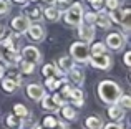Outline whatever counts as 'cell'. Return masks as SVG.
Instances as JSON below:
<instances>
[{
	"label": "cell",
	"instance_id": "obj_32",
	"mask_svg": "<svg viewBox=\"0 0 131 129\" xmlns=\"http://www.w3.org/2000/svg\"><path fill=\"white\" fill-rule=\"evenodd\" d=\"M51 5L55 7V8H58L60 12H63V10L68 8V5H70V0H53V3Z\"/></svg>",
	"mask_w": 131,
	"mask_h": 129
},
{
	"label": "cell",
	"instance_id": "obj_28",
	"mask_svg": "<svg viewBox=\"0 0 131 129\" xmlns=\"http://www.w3.org/2000/svg\"><path fill=\"white\" fill-rule=\"evenodd\" d=\"M121 13H123L121 25L125 27L126 30H128V28H129V22H131V10H129V7H128V5H125V8L121 10Z\"/></svg>",
	"mask_w": 131,
	"mask_h": 129
},
{
	"label": "cell",
	"instance_id": "obj_16",
	"mask_svg": "<svg viewBox=\"0 0 131 129\" xmlns=\"http://www.w3.org/2000/svg\"><path fill=\"white\" fill-rule=\"evenodd\" d=\"M42 74H43L45 78H50V76L58 78V76H61V74H63V71L58 68L57 63H48V64H45V66L42 68Z\"/></svg>",
	"mask_w": 131,
	"mask_h": 129
},
{
	"label": "cell",
	"instance_id": "obj_45",
	"mask_svg": "<svg viewBox=\"0 0 131 129\" xmlns=\"http://www.w3.org/2000/svg\"><path fill=\"white\" fill-rule=\"evenodd\" d=\"M51 2H53V0H51Z\"/></svg>",
	"mask_w": 131,
	"mask_h": 129
},
{
	"label": "cell",
	"instance_id": "obj_10",
	"mask_svg": "<svg viewBox=\"0 0 131 129\" xmlns=\"http://www.w3.org/2000/svg\"><path fill=\"white\" fill-rule=\"evenodd\" d=\"M12 30L15 33H18V35H22V33H25L27 32V28H28V25H30V20L27 18L25 15H18V17H15V18H12Z\"/></svg>",
	"mask_w": 131,
	"mask_h": 129
},
{
	"label": "cell",
	"instance_id": "obj_25",
	"mask_svg": "<svg viewBox=\"0 0 131 129\" xmlns=\"http://www.w3.org/2000/svg\"><path fill=\"white\" fill-rule=\"evenodd\" d=\"M27 18L30 20V23L32 22H40V20L43 18V13H42V8H32L28 13H27Z\"/></svg>",
	"mask_w": 131,
	"mask_h": 129
},
{
	"label": "cell",
	"instance_id": "obj_23",
	"mask_svg": "<svg viewBox=\"0 0 131 129\" xmlns=\"http://www.w3.org/2000/svg\"><path fill=\"white\" fill-rule=\"evenodd\" d=\"M2 88H3L5 93H15V91L18 89V84H17L13 80H10V78H3L2 80Z\"/></svg>",
	"mask_w": 131,
	"mask_h": 129
},
{
	"label": "cell",
	"instance_id": "obj_24",
	"mask_svg": "<svg viewBox=\"0 0 131 129\" xmlns=\"http://www.w3.org/2000/svg\"><path fill=\"white\" fill-rule=\"evenodd\" d=\"M73 63L75 61H73V58H71V56H61V58L58 60V68H60L63 73H67V71L73 66Z\"/></svg>",
	"mask_w": 131,
	"mask_h": 129
},
{
	"label": "cell",
	"instance_id": "obj_22",
	"mask_svg": "<svg viewBox=\"0 0 131 129\" xmlns=\"http://www.w3.org/2000/svg\"><path fill=\"white\" fill-rule=\"evenodd\" d=\"M60 111H61V116H63L67 121H75V119H77V111H75L71 106L63 104V106L60 108Z\"/></svg>",
	"mask_w": 131,
	"mask_h": 129
},
{
	"label": "cell",
	"instance_id": "obj_19",
	"mask_svg": "<svg viewBox=\"0 0 131 129\" xmlns=\"http://www.w3.org/2000/svg\"><path fill=\"white\" fill-rule=\"evenodd\" d=\"M42 13H43V17L48 20V22H58V20L61 18V12L58 8H55L53 5H50L45 10H42Z\"/></svg>",
	"mask_w": 131,
	"mask_h": 129
},
{
	"label": "cell",
	"instance_id": "obj_14",
	"mask_svg": "<svg viewBox=\"0 0 131 129\" xmlns=\"http://www.w3.org/2000/svg\"><path fill=\"white\" fill-rule=\"evenodd\" d=\"M108 116L111 121H115V123H119V121L125 119V109L123 108H119L118 104H111V106L108 108Z\"/></svg>",
	"mask_w": 131,
	"mask_h": 129
},
{
	"label": "cell",
	"instance_id": "obj_31",
	"mask_svg": "<svg viewBox=\"0 0 131 129\" xmlns=\"http://www.w3.org/2000/svg\"><path fill=\"white\" fill-rule=\"evenodd\" d=\"M13 114H17V116H20V118H27L28 116V109H27L23 104H15V106H13Z\"/></svg>",
	"mask_w": 131,
	"mask_h": 129
},
{
	"label": "cell",
	"instance_id": "obj_9",
	"mask_svg": "<svg viewBox=\"0 0 131 129\" xmlns=\"http://www.w3.org/2000/svg\"><path fill=\"white\" fill-rule=\"evenodd\" d=\"M78 36L86 43L93 42V38H95V25H90V23L81 22L80 25H78Z\"/></svg>",
	"mask_w": 131,
	"mask_h": 129
},
{
	"label": "cell",
	"instance_id": "obj_7",
	"mask_svg": "<svg viewBox=\"0 0 131 129\" xmlns=\"http://www.w3.org/2000/svg\"><path fill=\"white\" fill-rule=\"evenodd\" d=\"M25 33H28V36H30L32 42H38V43L43 42L45 36H47V32H45L43 25H40V22H32L28 25V28H27Z\"/></svg>",
	"mask_w": 131,
	"mask_h": 129
},
{
	"label": "cell",
	"instance_id": "obj_3",
	"mask_svg": "<svg viewBox=\"0 0 131 129\" xmlns=\"http://www.w3.org/2000/svg\"><path fill=\"white\" fill-rule=\"evenodd\" d=\"M65 12V23L70 27H78L83 20V13H85V8L80 2H75V3H70Z\"/></svg>",
	"mask_w": 131,
	"mask_h": 129
},
{
	"label": "cell",
	"instance_id": "obj_44",
	"mask_svg": "<svg viewBox=\"0 0 131 129\" xmlns=\"http://www.w3.org/2000/svg\"><path fill=\"white\" fill-rule=\"evenodd\" d=\"M32 2H38V0H32ZM40 2H43V0H40Z\"/></svg>",
	"mask_w": 131,
	"mask_h": 129
},
{
	"label": "cell",
	"instance_id": "obj_26",
	"mask_svg": "<svg viewBox=\"0 0 131 129\" xmlns=\"http://www.w3.org/2000/svg\"><path fill=\"white\" fill-rule=\"evenodd\" d=\"M20 71H22L23 74H33L35 73V64L27 61V60H22V61H20Z\"/></svg>",
	"mask_w": 131,
	"mask_h": 129
},
{
	"label": "cell",
	"instance_id": "obj_29",
	"mask_svg": "<svg viewBox=\"0 0 131 129\" xmlns=\"http://www.w3.org/2000/svg\"><path fill=\"white\" fill-rule=\"evenodd\" d=\"M116 104L126 111V109H129V108H131V98L128 96V94H121V96L118 98V101H116Z\"/></svg>",
	"mask_w": 131,
	"mask_h": 129
},
{
	"label": "cell",
	"instance_id": "obj_18",
	"mask_svg": "<svg viewBox=\"0 0 131 129\" xmlns=\"http://www.w3.org/2000/svg\"><path fill=\"white\" fill-rule=\"evenodd\" d=\"M5 126L8 129H22L23 127V118L17 116V114H8L5 118Z\"/></svg>",
	"mask_w": 131,
	"mask_h": 129
},
{
	"label": "cell",
	"instance_id": "obj_40",
	"mask_svg": "<svg viewBox=\"0 0 131 129\" xmlns=\"http://www.w3.org/2000/svg\"><path fill=\"white\" fill-rule=\"evenodd\" d=\"M125 64H126V66H131V51H126L125 53Z\"/></svg>",
	"mask_w": 131,
	"mask_h": 129
},
{
	"label": "cell",
	"instance_id": "obj_6",
	"mask_svg": "<svg viewBox=\"0 0 131 129\" xmlns=\"http://www.w3.org/2000/svg\"><path fill=\"white\" fill-rule=\"evenodd\" d=\"M105 45L108 46L110 50H113V51H121V50L125 48V45H126V36L123 35V33L113 32V33H110V35L106 36Z\"/></svg>",
	"mask_w": 131,
	"mask_h": 129
},
{
	"label": "cell",
	"instance_id": "obj_35",
	"mask_svg": "<svg viewBox=\"0 0 131 129\" xmlns=\"http://www.w3.org/2000/svg\"><path fill=\"white\" fill-rule=\"evenodd\" d=\"M10 12V2L8 0H0V15H7Z\"/></svg>",
	"mask_w": 131,
	"mask_h": 129
},
{
	"label": "cell",
	"instance_id": "obj_30",
	"mask_svg": "<svg viewBox=\"0 0 131 129\" xmlns=\"http://www.w3.org/2000/svg\"><path fill=\"white\" fill-rule=\"evenodd\" d=\"M105 51H106V45L103 42L93 43L91 48H90V55H98V53H105Z\"/></svg>",
	"mask_w": 131,
	"mask_h": 129
},
{
	"label": "cell",
	"instance_id": "obj_33",
	"mask_svg": "<svg viewBox=\"0 0 131 129\" xmlns=\"http://www.w3.org/2000/svg\"><path fill=\"white\" fill-rule=\"evenodd\" d=\"M57 126H58V121L55 119V118L48 116V118H45V119H43V127H47V129H55Z\"/></svg>",
	"mask_w": 131,
	"mask_h": 129
},
{
	"label": "cell",
	"instance_id": "obj_38",
	"mask_svg": "<svg viewBox=\"0 0 131 129\" xmlns=\"http://www.w3.org/2000/svg\"><path fill=\"white\" fill-rule=\"evenodd\" d=\"M10 80H13V81H15V83L17 84H18V86H22V83H23V80H22V74H20V73H10Z\"/></svg>",
	"mask_w": 131,
	"mask_h": 129
},
{
	"label": "cell",
	"instance_id": "obj_43",
	"mask_svg": "<svg viewBox=\"0 0 131 129\" xmlns=\"http://www.w3.org/2000/svg\"><path fill=\"white\" fill-rule=\"evenodd\" d=\"M3 33H5V28H3V25H2V23H0V38H2V36H3Z\"/></svg>",
	"mask_w": 131,
	"mask_h": 129
},
{
	"label": "cell",
	"instance_id": "obj_4",
	"mask_svg": "<svg viewBox=\"0 0 131 129\" xmlns=\"http://www.w3.org/2000/svg\"><path fill=\"white\" fill-rule=\"evenodd\" d=\"M70 56L73 61L78 63H88L90 60V45L86 42H75L70 46Z\"/></svg>",
	"mask_w": 131,
	"mask_h": 129
},
{
	"label": "cell",
	"instance_id": "obj_12",
	"mask_svg": "<svg viewBox=\"0 0 131 129\" xmlns=\"http://www.w3.org/2000/svg\"><path fill=\"white\" fill-rule=\"evenodd\" d=\"M27 94H28L30 99L40 101L42 96L45 94V88L42 86V84H38V83H30L28 86H27Z\"/></svg>",
	"mask_w": 131,
	"mask_h": 129
},
{
	"label": "cell",
	"instance_id": "obj_21",
	"mask_svg": "<svg viewBox=\"0 0 131 129\" xmlns=\"http://www.w3.org/2000/svg\"><path fill=\"white\" fill-rule=\"evenodd\" d=\"M63 83H67V78H63V80H60V81H58L55 76L45 78V86H47L50 91H57V89H58V88H60Z\"/></svg>",
	"mask_w": 131,
	"mask_h": 129
},
{
	"label": "cell",
	"instance_id": "obj_17",
	"mask_svg": "<svg viewBox=\"0 0 131 129\" xmlns=\"http://www.w3.org/2000/svg\"><path fill=\"white\" fill-rule=\"evenodd\" d=\"M68 99L71 101V104H75V106H78V108H81V106L85 104V96H83V91H81V89H78V88H71Z\"/></svg>",
	"mask_w": 131,
	"mask_h": 129
},
{
	"label": "cell",
	"instance_id": "obj_5",
	"mask_svg": "<svg viewBox=\"0 0 131 129\" xmlns=\"http://www.w3.org/2000/svg\"><path fill=\"white\" fill-rule=\"evenodd\" d=\"M88 63L91 64L93 68H96V70H105L108 71L110 68L113 66V56L110 55V53H98V55H90V60Z\"/></svg>",
	"mask_w": 131,
	"mask_h": 129
},
{
	"label": "cell",
	"instance_id": "obj_20",
	"mask_svg": "<svg viewBox=\"0 0 131 129\" xmlns=\"http://www.w3.org/2000/svg\"><path fill=\"white\" fill-rule=\"evenodd\" d=\"M103 119L100 116H90L85 119V127L86 129H101L103 127Z\"/></svg>",
	"mask_w": 131,
	"mask_h": 129
},
{
	"label": "cell",
	"instance_id": "obj_37",
	"mask_svg": "<svg viewBox=\"0 0 131 129\" xmlns=\"http://www.w3.org/2000/svg\"><path fill=\"white\" fill-rule=\"evenodd\" d=\"M119 0H105V5H106V8L108 10H115V8H118L119 7Z\"/></svg>",
	"mask_w": 131,
	"mask_h": 129
},
{
	"label": "cell",
	"instance_id": "obj_36",
	"mask_svg": "<svg viewBox=\"0 0 131 129\" xmlns=\"http://www.w3.org/2000/svg\"><path fill=\"white\" fill-rule=\"evenodd\" d=\"M88 2H90V5H91L96 12H98V10H101L103 7H105V0H88Z\"/></svg>",
	"mask_w": 131,
	"mask_h": 129
},
{
	"label": "cell",
	"instance_id": "obj_15",
	"mask_svg": "<svg viewBox=\"0 0 131 129\" xmlns=\"http://www.w3.org/2000/svg\"><path fill=\"white\" fill-rule=\"evenodd\" d=\"M40 101H42V108H43L45 111H50V113H57V111H60V108H58L57 103H55L53 96H50V94L45 93Z\"/></svg>",
	"mask_w": 131,
	"mask_h": 129
},
{
	"label": "cell",
	"instance_id": "obj_2",
	"mask_svg": "<svg viewBox=\"0 0 131 129\" xmlns=\"http://www.w3.org/2000/svg\"><path fill=\"white\" fill-rule=\"evenodd\" d=\"M121 94H123V89H121V86H119L118 83H115V81H111V80L100 81L98 96L105 104H115Z\"/></svg>",
	"mask_w": 131,
	"mask_h": 129
},
{
	"label": "cell",
	"instance_id": "obj_42",
	"mask_svg": "<svg viewBox=\"0 0 131 129\" xmlns=\"http://www.w3.org/2000/svg\"><path fill=\"white\" fill-rule=\"evenodd\" d=\"M3 74H5V68H3V64H0V80L3 78Z\"/></svg>",
	"mask_w": 131,
	"mask_h": 129
},
{
	"label": "cell",
	"instance_id": "obj_8",
	"mask_svg": "<svg viewBox=\"0 0 131 129\" xmlns=\"http://www.w3.org/2000/svg\"><path fill=\"white\" fill-rule=\"evenodd\" d=\"M20 58L22 60H27V61L33 63V64H38L42 61V53L38 51V48L35 46H25L20 53Z\"/></svg>",
	"mask_w": 131,
	"mask_h": 129
},
{
	"label": "cell",
	"instance_id": "obj_27",
	"mask_svg": "<svg viewBox=\"0 0 131 129\" xmlns=\"http://www.w3.org/2000/svg\"><path fill=\"white\" fill-rule=\"evenodd\" d=\"M110 20L115 23H118V25H121V20H123V13H121V8H115V10H110Z\"/></svg>",
	"mask_w": 131,
	"mask_h": 129
},
{
	"label": "cell",
	"instance_id": "obj_13",
	"mask_svg": "<svg viewBox=\"0 0 131 129\" xmlns=\"http://www.w3.org/2000/svg\"><path fill=\"white\" fill-rule=\"evenodd\" d=\"M111 20H110V15L105 12V10H98V13H96V18H95V25H98L100 28H103V30H108V28H111Z\"/></svg>",
	"mask_w": 131,
	"mask_h": 129
},
{
	"label": "cell",
	"instance_id": "obj_39",
	"mask_svg": "<svg viewBox=\"0 0 131 129\" xmlns=\"http://www.w3.org/2000/svg\"><path fill=\"white\" fill-rule=\"evenodd\" d=\"M101 129H125V127H123V126H121L119 123H115V121H113V123L106 124V126L103 124V127H101Z\"/></svg>",
	"mask_w": 131,
	"mask_h": 129
},
{
	"label": "cell",
	"instance_id": "obj_1",
	"mask_svg": "<svg viewBox=\"0 0 131 129\" xmlns=\"http://www.w3.org/2000/svg\"><path fill=\"white\" fill-rule=\"evenodd\" d=\"M17 38L18 33H10L7 38L0 42V61L5 63L7 66H13L20 61V51L17 48Z\"/></svg>",
	"mask_w": 131,
	"mask_h": 129
},
{
	"label": "cell",
	"instance_id": "obj_11",
	"mask_svg": "<svg viewBox=\"0 0 131 129\" xmlns=\"http://www.w3.org/2000/svg\"><path fill=\"white\" fill-rule=\"evenodd\" d=\"M67 73H68V78H70V81L73 84L81 86V84L85 83V73H83V70H81V68H78V66H75V64H73V66H71Z\"/></svg>",
	"mask_w": 131,
	"mask_h": 129
},
{
	"label": "cell",
	"instance_id": "obj_41",
	"mask_svg": "<svg viewBox=\"0 0 131 129\" xmlns=\"http://www.w3.org/2000/svg\"><path fill=\"white\" fill-rule=\"evenodd\" d=\"M15 3H20V5H27L28 3V0H13Z\"/></svg>",
	"mask_w": 131,
	"mask_h": 129
},
{
	"label": "cell",
	"instance_id": "obj_34",
	"mask_svg": "<svg viewBox=\"0 0 131 129\" xmlns=\"http://www.w3.org/2000/svg\"><path fill=\"white\" fill-rule=\"evenodd\" d=\"M95 18H96V13L95 12H85L83 13V20H81V22L90 23V25H95Z\"/></svg>",
	"mask_w": 131,
	"mask_h": 129
}]
</instances>
